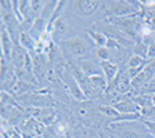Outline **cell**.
<instances>
[{"mask_svg": "<svg viewBox=\"0 0 155 138\" xmlns=\"http://www.w3.org/2000/svg\"><path fill=\"white\" fill-rule=\"evenodd\" d=\"M58 48L61 50L62 55L67 61H82L91 58V53H94V44L90 37L83 32V35H78L72 39L62 40L55 43Z\"/></svg>", "mask_w": 155, "mask_h": 138, "instance_id": "obj_1", "label": "cell"}, {"mask_svg": "<svg viewBox=\"0 0 155 138\" xmlns=\"http://www.w3.org/2000/svg\"><path fill=\"white\" fill-rule=\"evenodd\" d=\"M108 138H154L143 120L114 122L105 126Z\"/></svg>", "mask_w": 155, "mask_h": 138, "instance_id": "obj_2", "label": "cell"}, {"mask_svg": "<svg viewBox=\"0 0 155 138\" xmlns=\"http://www.w3.org/2000/svg\"><path fill=\"white\" fill-rule=\"evenodd\" d=\"M72 113L74 117L79 122L81 126L84 127H91L94 129L97 123H103V119L100 117V111L98 105H96L94 101H82V102H75L72 105Z\"/></svg>", "mask_w": 155, "mask_h": 138, "instance_id": "obj_3", "label": "cell"}, {"mask_svg": "<svg viewBox=\"0 0 155 138\" xmlns=\"http://www.w3.org/2000/svg\"><path fill=\"white\" fill-rule=\"evenodd\" d=\"M17 102L24 109H39V108H51L55 105L53 91L50 88H39L38 91L15 97Z\"/></svg>", "mask_w": 155, "mask_h": 138, "instance_id": "obj_4", "label": "cell"}, {"mask_svg": "<svg viewBox=\"0 0 155 138\" xmlns=\"http://www.w3.org/2000/svg\"><path fill=\"white\" fill-rule=\"evenodd\" d=\"M141 14L140 2L130 0H114L105 3V15L107 18H126Z\"/></svg>", "mask_w": 155, "mask_h": 138, "instance_id": "obj_5", "label": "cell"}, {"mask_svg": "<svg viewBox=\"0 0 155 138\" xmlns=\"http://www.w3.org/2000/svg\"><path fill=\"white\" fill-rule=\"evenodd\" d=\"M50 35H51V39L54 43L68 40V39H72L75 36H78L76 29L72 25L71 19L68 18V15L65 13L55 19V22L53 24L51 29H50Z\"/></svg>", "mask_w": 155, "mask_h": 138, "instance_id": "obj_6", "label": "cell"}, {"mask_svg": "<svg viewBox=\"0 0 155 138\" xmlns=\"http://www.w3.org/2000/svg\"><path fill=\"white\" fill-rule=\"evenodd\" d=\"M68 64H69V69H71V73L74 75L75 80H76L78 84L81 86L82 91H83L84 95L87 97V100L91 101V98L96 97L97 94L93 88V84H91V82H90V77L82 72V69L79 68V65H78L76 61H68Z\"/></svg>", "mask_w": 155, "mask_h": 138, "instance_id": "obj_7", "label": "cell"}, {"mask_svg": "<svg viewBox=\"0 0 155 138\" xmlns=\"http://www.w3.org/2000/svg\"><path fill=\"white\" fill-rule=\"evenodd\" d=\"M21 134L24 138H36L45 134L46 131V126L42 122H39L38 119L29 116L21 123V126L18 127Z\"/></svg>", "mask_w": 155, "mask_h": 138, "instance_id": "obj_8", "label": "cell"}, {"mask_svg": "<svg viewBox=\"0 0 155 138\" xmlns=\"http://www.w3.org/2000/svg\"><path fill=\"white\" fill-rule=\"evenodd\" d=\"M101 4L104 3H101L100 0H74V2H69L71 10L76 15L81 17L93 15Z\"/></svg>", "mask_w": 155, "mask_h": 138, "instance_id": "obj_9", "label": "cell"}, {"mask_svg": "<svg viewBox=\"0 0 155 138\" xmlns=\"http://www.w3.org/2000/svg\"><path fill=\"white\" fill-rule=\"evenodd\" d=\"M29 57V53L19 43H15L10 57V64L13 65L14 69H25L26 66V59Z\"/></svg>", "mask_w": 155, "mask_h": 138, "instance_id": "obj_10", "label": "cell"}, {"mask_svg": "<svg viewBox=\"0 0 155 138\" xmlns=\"http://www.w3.org/2000/svg\"><path fill=\"white\" fill-rule=\"evenodd\" d=\"M78 65L82 69L84 75H87L89 77L97 76V75H104L103 69H101V64L98 59L96 58H87V59H82V61H78Z\"/></svg>", "mask_w": 155, "mask_h": 138, "instance_id": "obj_11", "label": "cell"}, {"mask_svg": "<svg viewBox=\"0 0 155 138\" xmlns=\"http://www.w3.org/2000/svg\"><path fill=\"white\" fill-rule=\"evenodd\" d=\"M116 111L122 115H133V113H140V108L136 105V102L133 101L132 97H126L123 100H120L119 102H116L115 105H112Z\"/></svg>", "mask_w": 155, "mask_h": 138, "instance_id": "obj_12", "label": "cell"}, {"mask_svg": "<svg viewBox=\"0 0 155 138\" xmlns=\"http://www.w3.org/2000/svg\"><path fill=\"white\" fill-rule=\"evenodd\" d=\"M14 40L11 39V36L8 35L6 29L2 28V33H0V47H2V57H4L6 59L10 61V57H11V53H13L14 48Z\"/></svg>", "mask_w": 155, "mask_h": 138, "instance_id": "obj_13", "label": "cell"}, {"mask_svg": "<svg viewBox=\"0 0 155 138\" xmlns=\"http://www.w3.org/2000/svg\"><path fill=\"white\" fill-rule=\"evenodd\" d=\"M101 64V69H103V73L105 76L107 82H108V86L115 80V77L119 73V65L116 64L115 61H100Z\"/></svg>", "mask_w": 155, "mask_h": 138, "instance_id": "obj_14", "label": "cell"}, {"mask_svg": "<svg viewBox=\"0 0 155 138\" xmlns=\"http://www.w3.org/2000/svg\"><path fill=\"white\" fill-rule=\"evenodd\" d=\"M83 32L90 37V40L93 42V44L96 46V47H107V43H108V39L110 37L104 32H101V30H94V29H84Z\"/></svg>", "mask_w": 155, "mask_h": 138, "instance_id": "obj_15", "label": "cell"}, {"mask_svg": "<svg viewBox=\"0 0 155 138\" xmlns=\"http://www.w3.org/2000/svg\"><path fill=\"white\" fill-rule=\"evenodd\" d=\"M74 138H100V131L91 127L79 126L74 133Z\"/></svg>", "mask_w": 155, "mask_h": 138, "instance_id": "obj_16", "label": "cell"}, {"mask_svg": "<svg viewBox=\"0 0 155 138\" xmlns=\"http://www.w3.org/2000/svg\"><path fill=\"white\" fill-rule=\"evenodd\" d=\"M18 43L25 48L28 53H32L35 51V47H36V40L29 35V32L26 30H22L21 35H19V39H18Z\"/></svg>", "mask_w": 155, "mask_h": 138, "instance_id": "obj_17", "label": "cell"}, {"mask_svg": "<svg viewBox=\"0 0 155 138\" xmlns=\"http://www.w3.org/2000/svg\"><path fill=\"white\" fill-rule=\"evenodd\" d=\"M90 82L93 84V88L96 91V94H103L108 88V82H107L104 75H97V76L90 77Z\"/></svg>", "mask_w": 155, "mask_h": 138, "instance_id": "obj_18", "label": "cell"}, {"mask_svg": "<svg viewBox=\"0 0 155 138\" xmlns=\"http://www.w3.org/2000/svg\"><path fill=\"white\" fill-rule=\"evenodd\" d=\"M132 98L140 109H141V108L154 106L152 105V95H150V94H137V95H133Z\"/></svg>", "mask_w": 155, "mask_h": 138, "instance_id": "obj_19", "label": "cell"}, {"mask_svg": "<svg viewBox=\"0 0 155 138\" xmlns=\"http://www.w3.org/2000/svg\"><path fill=\"white\" fill-rule=\"evenodd\" d=\"M94 55L98 61H112V51L108 47H96Z\"/></svg>", "mask_w": 155, "mask_h": 138, "instance_id": "obj_20", "label": "cell"}, {"mask_svg": "<svg viewBox=\"0 0 155 138\" xmlns=\"http://www.w3.org/2000/svg\"><path fill=\"white\" fill-rule=\"evenodd\" d=\"M147 62H148V59L132 54L130 58L127 59V68H129V69H133V68H144L145 65H147Z\"/></svg>", "mask_w": 155, "mask_h": 138, "instance_id": "obj_21", "label": "cell"}, {"mask_svg": "<svg viewBox=\"0 0 155 138\" xmlns=\"http://www.w3.org/2000/svg\"><path fill=\"white\" fill-rule=\"evenodd\" d=\"M2 138H24V137L18 127L8 126V127H3L2 129Z\"/></svg>", "mask_w": 155, "mask_h": 138, "instance_id": "obj_22", "label": "cell"}, {"mask_svg": "<svg viewBox=\"0 0 155 138\" xmlns=\"http://www.w3.org/2000/svg\"><path fill=\"white\" fill-rule=\"evenodd\" d=\"M133 54L134 55H139V57H143L147 59V54H148V46L144 44L141 40H136L134 46H133Z\"/></svg>", "mask_w": 155, "mask_h": 138, "instance_id": "obj_23", "label": "cell"}, {"mask_svg": "<svg viewBox=\"0 0 155 138\" xmlns=\"http://www.w3.org/2000/svg\"><path fill=\"white\" fill-rule=\"evenodd\" d=\"M45 6H46V0H31V8H32V13L36 18L42 14Z\"/></svg>", "mask_w": 155, "mask_h": 138, "instance_id": "obj_24", "label": "cell"}, {"mask_svg": "<svg viewBox=\"0 0 155 138\" xmlns=\"http://www.w3.org/2000/svg\"><path fill=\"white\" fill-rule=\"evenodd\" d=\"M143 122H144V120H143ZM144 123H145V126H147V129H148L150 134L155 138V122H144Z\"/></svg>", "mask_w": 155, "mask_h": 138, "instance_id": "obj_25", "label": "cell"}, {"mask_svg": "<svg viewBox=\"0 0 155 138\" xmlns=\"http://www.w3.org/2000/svg\"><path fill=\"white\" fill-rule=\"evenodd\" d=\"M155 58V43L148 46V54H147V59H152Z\"/></svg>", "mask_w": 155, "mask_h": 138, "instance_id": "obj_26", "label": "cell"}, {"mask_svg": "<svg viewBox=\"0 0 155 138\" xmlns=\"http://www.w3.org/2000/svg\"><path fill=\"white\" fill-rule=\"evenodd\" d=\"M100 138H108V135L105 131H100Z\"/></svg>", "mask_w": 155, "mask_h": 138, "instance_id": "obj_27", "label": "cell"}, {"mask_svg": "<svg viewBox=\"0 0 155 138\" xmlns=\"http://www.w3.org/2000/svg\"><path fill=\"white\" fill-rule=\"evenodd\" d=\"M54 138H67V135H65V133H61V134H58L57 137H54Z\"/></svg>", "mask_w": 155, "mask_h": 138, "instance_id": "obj_28", "label": "cell"}, {"mask_svg": "<svg viewBox=\"0 0 155 138\" xmlns=\"http://www.w3.org/2000/svg\"><path fill=\"white\" fill-rule=\"evenodd\" d=\"M152 105L155 106V94H152Z\"/></svg>", "mask_w": 155, "mask_h": 138, "instance_id": "obj_29", "label": "cell"}, {"mask_svg": "<svg viewBox=\"0 0 155 138\" xmlns=\"http://www.w3.org/2000/svg\"><path fill=\"white\" fill-rule=\"evenodd\" d=\"M36 138H46V137H43V135H40V137H36Z\"/></svg>", "mask_w": 155, "mask_h": 138, "instance_id": "obj_30", "label": "cell"}]
</instances>
